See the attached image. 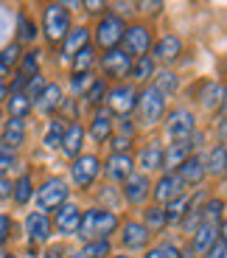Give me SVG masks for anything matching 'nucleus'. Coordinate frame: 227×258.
Here are the masks:
<instances>
[{
    "instance_id": "nucleus-1",
    "label": "nucleus",
    "mask_w": 227,
    "mask_h": 258,
    "mask_svg": "<svg viewBox=\"0 0 227 258\" xmlns=\"http://www.w3.org/2000/svg\"><path fill=\"white\" fill-rule=\"evenodd\" d=\"M118 230V216L107 208H90V211L82 213V222H79V236L87 241H107L110 233Z\"/></svg>"
},
{
    "instance_id": "nucleus-2",
    "label": "nucleus",
    "mask_w": 227,
    "mask_h": 258,
    "mask_svg": "<svg viewBox=\"0 0 227 258\" xmlns=\"http://www.w3.org/2000/svg\"><path fill=\"white\" fill-rule=\"evenodd\" d=\"M123 31H126V26L118 14H104L96 26V45L104 48V51H112L123 39Z\"/></svg>"
},
{
    "instance_id": "nucleus-3",
    "label": "nucleus",
    "mask_w": 227,
    "mask_h": 258,
    "mask_svg": "<svg viewBox=\"0 0 227 258\" xmlns=\"http://www.w3.org/2000/svg\"><path fill=\"white\" fill-rule=\"evenodd\" d=\"M42 26H45V37L51 42L65 39V34L70 31V14L62 3H51L45 6V17H42Z\"/></svg>"
},
{
    "instance_id": "nucleus-4",
    "label": "nucleus",
    "mask_w": 227,
    "mask_h": 258,
    "mask_svg": "<svg viewBox=\"0 0 227 258\" xmlns=\"http://www.w3.org/2000/svg\"><path fill=\"white\" fill-rule=\"evenodd\" d=\"M194 129H196V118H194L191 110H174V112H169V118H166V132H169V138L174 143L191 141Z\"/></svg>"
},
{
    "instance_id": "nucleus-5",
    "label": "nucleus",
    "mask_w": 227,
    "mask_h": 258,
    "mask_svg": "<svg viewBox=\"0 0 227 258\" xmlns=\"http://www.w3.org/2000/svg\"><path fill=\"white\" fill-rule=\"evenodd\" d=\"M135 104H137V93L132 84H118V87H112L110 93H107V107H110V115L115 112V115L126 118L132 110H135Z\"/></svg>"
},
{
    "instance_id": "nucleus-6",
    "label": "nucleus",
    "mask_w": 227,
    "mask_h": 258,
    "mask_svg": "<svg viewBox=\"0 0 227 258\" xmlns=\"http://www.w3.org/2000/svg\"><path fill=\"white\" fill-rule=\"evenodd\" d=\"M121 42H123L121 51L126 53V56L137 59V56H146V51L152 48V34H149V28H143V26H132V28L123 31Z\"/></svg>"
},
{
    "instance_id": "nucleus-7",
    "label": "nucleus",
    "mask_w": 227,
    "mask_h": 258,
    "mask_svg": "<svg viewBox=\"0 0 227 258\" xmlns=\"http://www.w3.org/2000/svg\"><path fill=\"white\" fill-rule=\"evenodd\" d=\"M67 202V188L62 180H48L45 185L37 191V208L39 213L42 211H56L59 205H65Z\"/></svg>"
},
{
    "instance_id": "nucleus-8",
    "label": "nucleus",
    "mask_w": 227,
    "mask_h": 258,
    "mask_svg": "<svg viewBox=\"0 0 227 258\" xmlns=\"http://www.w3.org/2000/svg\"><path fill=\"white\" fill-rule=\"evenodd\" d=\"M137 110H140V118L146 123H157L163 118V110H166V98L155 90V87H146V90L137 96Z\"/></svg>"
},
{
    "instance_id": "nucleus-9",
    "label": "nucleus",
    "mask_w": 227,
    "mask_h": 258,
    "mask_svg": "<svg viewBox=\"0 0 227 258\" xmlns=\"http://www.w3.org/2000/svg\"><path fill=\"white\" fill-rule=\"evenodd\" d=\"M70 171H73V180H76L79 188H90L93 180L98 177V171H101V163L93 155H79L76 160H73Z\"/></svg>"
},
{
    "instance_id": "nucleus-10",
    "label": "nucleus",
    "mask_w": 227,
    "mask_h": 258,
    "mask_svg": "<svg viewBox=\"0 0 227 258\" xmlns=\"http://www.w3.org/2000/svg\"><path fill=\"white\" fill-rule=\"evenodd\" d=\"M152 194V182H149V174H135L132 171L126 180H123V197L132 202V205H143L149 200Z\"/></svg>"
},
{
    "instance_id": "nucleus-11",
    "label": "nucleus",
    "mask_w": 227,
    "mask_h": 258,
    "mask_svg": "<svg viewBox=\"0 0 227 258\" xmlns=\"http://www.w3.org/2000/svg\"><path fill=\"white\" fill-rule=\"evenodd\" d=\"M129 68H132V56H126L121 48H112V51H107L104 56H101V71L112 79L129 76Z\"/></svg>"
},
{
    "instance_id": "nucleus-12",
    "label": "nucleus",
    "mask_w": 227,
    "mask_h": 258,
    "mask_svg": "<svg viewBox=\"0 0 227 258\" xmlns=\"http://www.w3.org/2000/svg\"><path fill=\"white\" fill-rule=\"evenodd\" d=\"M180 197H185V185L180 182V177H177V174H163L160 180H157L155 200L160 202V205H169V202L180 200Z\"/></svg>"
},
{
    "instance_id": "nucleus-13",
    "label": "nucleus",
    "mask_w": 227,
    "mask_h": 258,
    "mask_svg": "<svg viewBox=\"0 0 227 258\" xmlns=\"http://www.w3.org/2000/svg\"><path fill=\"white\" fill-rule=\"evenodd\" d=\"M79 222H82V211L73 202H65V205L56 208V230L65 233V236H73L79 230Z\"/></svg>"
},
{
    "instance_id": "nucleus-14",
    "label": "nucleus",
    "mask_w": 227,
    "mask_h": 258,
    "mask_svg": "<svg viewBox=\"0 0 227 258\" xmlns=\"http://www.w3.org/2000/svg\"><path fill=\"white\" fill-rule=\"evenodd\" d=\"M90 45V31L87 28H70V31L65 34V39H62V56L65 59H73L82 48Z\"/></svg>"
},
{
    "instance_id": "nucleus-15",
    "label": "nucleus",
    "mask_w": 227,
    "mask_h": 258,
    "mask_svg": "<svg viewBox=\"0 0 227 258\" xmlns=\"http://www.w3.org/2000/svg\"><path fill=\"white\" fill-rule=\"evenodd\" d=\"M180 53H182L180 37H174V34H166V37L157 39L155 51H152V59H157V62H174Z\"/></svg>"
},
{
    "instance_id": "nucleus-16",
    "label": "nucleus",
    "mask_w": 227,
    "mask_h": 258,
    "mask_svg": "<svg viewBox=\"0 0 227 258\" xmlns=\"http://www.w3.org/2000/svg\"><path fill=\"white\" fill-rule=\"evenodd\" d=\"M177 177H180L182 185H199V182L205 180V163H202V157L191 155L188 160L177 168Z\"/></svg>"
},
{
    "instance_id": "nucleus-17",
    "label": "nucleus",
    "mask_w": 227,
    "mask_h": 258,
    "mask_svg": "<svg viewBox=\"0 0 227 258\" xmlns=\"http://www.w3.org/2000/svg\"><path fill=\"white\" fill-rule=\"evenodd\" d=\"M26 233L31 241H48V236H51V222H48L45 213H28L26 216Z\"/></svg>"
},
{
    "instance_id": "nucleus-18",
    "label": "nucleus",
    "mask_w": 227,
    "mask_h": 258,
    "mask_svg": "<svg viewBox=\"0 0 227 258\" xmlns=\"http://www.w3.org/2000/svg\"><path fill=\"white\" fill-rule=\"evenodd\" d=\"M121 239H123V247H129V250H143V247L149 244V230H146L140 222H126Z\"/></svg>"
},
{
    "instance_id": "nucleus-19",
    "label": "nucleus",
    "mask_w": 227,
    "mask_h": 258,
    "mask_svg": "<svg viewBox=\"0 0 227 258\" xmlns=\"http://www.w3.org/2000/svg\"><path fill=\"white\" fill-rule=\"evenodd\" d=\"M219 239V225H210V222H202L194 230V241H191V250L194 252H208L213 247V241Z\"/></svg>"
},
{
    "instance_id": "nucleus-20",
    "label": "nucleus",
    "mask_w": 227,
    "mask_h": 258,
    "mask_svg": "<svg viewBox=\"0 0 227 258\" xmlns=\"http://www.w3.org/2000/svg\"><path fill=\"white\" fill-rule=\"evenodd\" d=\"M82 146H85V129H82V123H70L62 135V152L67 157H79Z\"/></svg>"
},
{
    "instance_id": "nucleus-21",
    "label": "nucleus",
    "mask_w": 227,
    "mask_h": 258,
    "mask_svg": "<svg viewBox=\"0 0 227 258\" xmlns=\"http://www.w3.org/2000/svg\"><path fill=\"white\" fill-rule=\"evenodd\" d=\"M26 141V123L23 121H6V126H3V132H0V143H3V149H17L20 143Z\"/></svg>"
},
{
    "instance_id": "nucleus-22",
    "label": "nucleus",
    "mask_w": 227,
    "mask_h": 258,
    "mask_svg": "<svg viewBox=\"0 0 227 258\" xmlns=\"http://www.w3.org/2000/svg\"><path fill=\"white\" fill-rule=\"evenodd\" d=\"M191 146H194V143H188V141L171 143L169 152H163V168H180L182 163L191 157Z\"/></svg>"
},
{
    "instance_id": "nucleus-23",
    "label": "nucleus",
    "mask_w": 227,
    "mask_h": 258,
    "mask_svg": "<svg viewBox=\"0 0 227 258\" xmlns=\"http://www.w3.org/2000/svg\"><path fill=\"white\" fill-rule=\"evenodd\" d=\"M132 166H135V163H132L129 155H112L110 160H107V174H110V180L123 182L132 174Z\"/></svg>"
},
{
    "instance_id": "nucleus-24",
    "label": "nucleus",
    "mask_w": 227,
    "mask_h": 258,
    "mask_svg": "<svg viewBox=\"0 0 227 258\" xmlns=\"http://www.w3.org/2000/svg\"><path fill=\"white\" fill-rule=\"evenodd\" d=\"M112 115L107 110H98L96 115H93V123H90V135L96 138L98 143H104V141H110V135H112Z\"/></svg>"
},
{
    "instance_id": "nucleus-25",
    "label": "nucleus",
    "mask_w": 227,
    "mask_h": 258,
    "mask_svg": "<svg viewBox=\"0 0 227 258\" xmlns=\"http://www.w3.org/2000/svg\"><path fill=\"white\" fill-rule=\"evenodd\" d=\"M62 104V87L59 84H45V90L37 98V110L39 112H53Z\"/></svg>"
},
{
    "instance_id": "nucleus-26",
    "label": "nucleus",
    "mask_w": 227,
    "mask_h": 258,
    "mask_svg": "<svg viewBox=\"0 0 227 258\" xmlns=\"http://www.w3.org/2000/svg\"><path fill=\"white\" fill-rule=\"evenodd\" d=\"M202 163H205V174L221 177V174H224V168H227V146H224V143H219V146L208 155V160H202Z\"/></svg>"
},
{
    "instance_id": "nucleus-27",
    "label": "nucleus",
    "mask_w": 227,
    "mask_h": 258,
    "mask_svg": "<svg viewBox=\"0 0 227 258\" xmlns=\"http://www.w3.org/2000/svg\"><path fill=\"white\" fill-rule=\"evenodd\" d=\"M137 166L143 168L140 174H149V171H157V168H163V149H160V146L143 149L140 157H137Z\"/></svg>"
},
{
    "instance_id": "nucleus-28",
    "label": "nucleus",
    "mask_w": 227,
    "mask_h": 258,
    "mask_svg": "<svg viewBox=\"0 0 227 258\" xmlns=\"http://www.w3.org/2000/svg\"><path fill=\"white\" fill-rule=\"evenodd\" d=\"M129 76L135 79V82H146V79H155V59H152L149 53H146V56L132 59Z\"/></svg>"
},
{
    "instance_id": "nucleus-29",
    "label": "nucleus",
    "mask_w": 227,
    "mask_h": 258,
    "mask_svg": "<svg viewBox=\"0 0 227 258\" xmlns=\"http://www.w3.org/2000/svg\"><path fill=\"white\" fill-rule=\"evenodd\" d=\"M188 208H191L188 197H180V200L169 202V205L163 208V219H166V225H177V222H182V216L188 213Z\"/></svg>"
},
{
    "instance_id": "nucleus-30",
    "label": "nucleus",
    "mask_w": 227,
    "mask_h": 258,
    "mask_svg": "<svg viewBox=\"0 0 227 258\" xmlns=\"http://www.w3.org/2000/svg\"><path fill=\"white\" fill-rule=\"evenodd\" d=\"M152 87H155L163 98H169V96H174V93H177L180 79H177L171 71H163V73H157V76H155V84H152Z\"/></svg>"
},
{
    "instance_id": "nucleus-31",
    "label": "nucleus",
    "mask_w": 227,
    "mask_h": 258,
    "mask_svg": "<svg viewBox=\"0 0 227 258\" xmlns=\"http://www.w3.org/2000/svg\"><path fill=\"white\" fill-rule=\"evenodd\" d=\"M28 112H31V101H28L23 93H12V98H9V115H12L14 121H23Z\"/></svg>"
},
{
    "instance_id": "nucleus-32",
    "label": "nucleus",
    "mask_w": 227,
    "mask_h": 258,
    "mask_svg": "<svg viewBox=\"0 0 227 258\" xmlns=\"http://www.w3.org/2000/svg\"><path fill=\"white\" fill-rule=\"evenodd\" d=\"M65 129H67V123L62 121V118H53V121L48 123V132H45V146L48 149L62 146V135H65Z\"/></svg>"
},
{
    "instance_id": "nucleus-33",
    "label": "nucleus",
    "mask_w": 227,
    "mask_h": 258,
    "mask_svg": "<svg viewBox=\"0 0 227 258\" xmlns=\"http://www.w3.org/2000/svg\"><path fill=\"white\" fill-rule=\"evenodd\" d=\"M140 225L149 230V236H152V233H160L163 227H166V219H163V208H160V205H157V208H146V216H143Z\"/></svg>"
},
{
    "instance_id": "nucleus-34",
    "label": "nucleus",
    "mask_w": 227,
    "mask_h": 258,
    "mask_svg": "<svg viewBox=\"0 0 227 258\" xmlns=\"http://www.w3.org/2000/svg\"><path fill=\"white\" fill-rule=\"evenodd\" d=\"M12 194H14V200H17V205H26L28 200H31V194H34V185H31V177L23 174L17 182L12 185Z\"/></svg>"
},
{
    "instance_id": "nucleus-35",
    "label": "nucleus",
    "mask_w": 227,
    "mask_h": 258,
    "mask_svg": "<svg viewBox=\"0 0 227 258\" xmlns=\"http://www.w3.org/2000/svg\"><path fill=\"white\" fill-rule=\"evenodd\" d=\"M93 62H96V51H93L90 45L82 48V51L73 56V68H76V73H90Z\"/></svg>"
},
{
    "instance_id": "nucleus-36",
    "label": "nucleus",
    "mask_w": 227,
    "mask_h": 258,
    "mask_svg": "<svg viewBox=\"0 0 227 258\" xmlns=\"http://www.w3.org/2000/svg\"><path fill=\"white\" fill-rule=\"evenodd\" d=\"M221 216H224V202L221 200H210L202 211V219L210 222V225H221Z\"/></svg>"
},
{
    "instance_id": "nucleus-37",
    "label": "nucleus",
    "mask_w": 227,
    "mask_h": 258,
    "mask_svg": "<svg viewBox=\"0 0 227 258\" xmlns=\"http://www.w3.org/2000/svg\"><path fill=\"white\" fill-rule=\"evenodd\" d=\"M79 255L82 258H107L110 255V241H87Z\"/></svg>"
},
{
    "instance_id": "nucleus-38",
    "label": "nucleus",
    "mask_w": 227,
    "mask_h": 258,
    "mask_svg": "<svg viewBox=\"0 0 227 258\" xmlns=\"http://www.w3.org/2000/svg\"><path fill=\"white\" fill-rule=\"evenodd\" d=\"M221 101H224V87H221V84H210L208 90H205L202 104H205L208 110H213V107H221Z\"/></svg>"
},
{
    "instance_id": "nucleus-39",
    "label": "nucleus",
    "mask_w": 227,
    "mask_h": 258,
    "mask_svg": "<svg viewBox=\"0 0 227 258\" xmlns=\"http://www.w3.org/2000/svg\"><path fill=\"white\" fill-rule=\"evenodd\" d=\"M17 28H20L17 37L23 39V42H34V39H37V26H34L26 14H20V17H17Z\"/></svg>"
},
{
    "instance_id": "nucleus-40",
    "label": "nucleus",
    "mask_w": 227,
    "mask_h": 258,
    "mask_svg": "<svg viewBox=\"0 0 227 258\" xmlns=\"http://www.w3.org/2000/svg\"><path fill=\"white\" fill-rule=\"evenodd\" d=\"M42 90H45V79H42V76L37 73V76H28V79H26L23 96H26L28 101H31V98H39V93H42Z\"/></svg>"
},
{
    "instance_id": "nucleus-41",
    "label": "nucleus",
    "mask_w": 227,
    "mask_h": 258,
    "mask_svg": "<svg viewBox=\"0 0 227 258\" xmlns=\"http://www.w3.org/2000/svg\"><path fill=\"white\" fill-rule=\"evenodd\" d=\"M20 56H23L20 45H17V42H12V45H6L3 51H0V64H3V68L9 71L12 64H17V62H20Z\"/></svg>"
},
{
    "instance_id": "nucleus-42",
    "label": "nucleus",
    "mask_w": 227,
    "mask_h": 258,
    "mask_svg": "<svg viewBox=\"0 0 227 258\" xmlns=\"http://www.w3.org/2000/svg\"><path fill=\"white\" fill-rule=\"evenodd\" d=\"M104 96H107V84L101 82V79H93V84L87 87L85 98H87L90 104H101V101H104Z\"/></svg>"
},
{
    "instance_id": "nucleus-43",
    "label": "nucleus",
    "mask_w": 227,
    "mask_h": 258,
    "mask_svg": "<svg viewBox=\"0 0 227 258\" xmlns=\"http://www.w3.org/2000/svg\"><path fill=\"white\" fill-rule=\"evenodd\" d=\"M143 258H180V250H177L174 244H157V247H152Z\"/></svg>"
},
{
    "instance_id": "nucleus-44",
    "label": "nucleus",
    "mask_w": 227,
    "mask_h": 258,
    "mask_svg": "<svg viewBox=\"0 0 227 258\" xmlns=\"http://www.w3.org/2000/svg\"><path fill=\"white\" fill-rule=\"evenodd\" d=\"M20 59H23V76L28 79L31 73L37 76V64H39V51H37V48H34V51H28L26 56H20Z\"/></svg>"
},
{
    "instance_id": "nucleus-45",
    "label": "nucleus",
    "mask_w": 227,
    "mask_h": 258,
    "mask_svg": "<svg viewBox=\"0 0 227 258\" xmlns=\"http://www.w3.org/2000/svg\"><path fill=\"white\" fill-rule=\"evenodd\" d=\"M93 84V76L90 73H73V79H70V90L76 93H87V87Z\"/></svg>"
},
{
    "instance_id": "nucleus-46",
    "label": "nucleus",
    "mask_w": 227,
    "mask_h": 258,
    "mask_svg": "<svg viewBox=\"0 0 227 258\" xmlns=\"http://www.w3.org/2000/svg\"><path fill=\"white\" fill-rule=\"evenodd\" d=\"M17 168V160H14V152L9 149H0V174H9Z\"/></svg>"
},
{
    "instance_id": "nucleus-47",
    "label": "nucleus",
    "mask_w": 227,
    "mask_h": 258,
    "mask_svg": "<svg viewBox=\"0 0 227 258\" xmlns=\"http://www.w3.org/2000/svg\"><path fill=\"white\" fill-rule=\"evenodd\" d=\"M205 258H227V241L219 236V239L213 241V247H210V250L205 252Z\"/></svg>"
},
{
    "instance_id": "nucleus-48",
    "label": "nucleus",
    "mask_w": 227,
    "mask_h": 258,
    "mask_svg": "<svg viewBox=\"0 0 227 258\" xmlns=\"http://www.w3.org/2000/svg\"><path fill=\"white\" fill-rule=\"evenodd\" d=\"M9 236H12V219H9L6 213H0V247L6 244Z\"/></svg>"
},
{
    "instance_id": "nucleus-49",
    "label": "nucleus",
    "mask_w": 227,
    "mask_h": 258,
    "mask_svg": "<svg viewBox=\"0 0 227 258\" xmlns=\"http://www.w3.org/2000/svg\"><path fill=\"white\" fill-rule=\"evenodd\" d=\"M118 129H121V138H132V135H135V126H132L129 118H121V121H118Z\"/></svg>"
},
{
    "instance_id": "nucleus-50",
    "label": "nucleus",
    "mask_w": 227,
    "mask_h": 258,
    "mask_svg": "<svg viewBox=\"0 0 227 258\" xmlns=\"http://www.w3.org/2000/svg\"><path fill=\"white\" fill-rule=\"evenodd\" d=\"M6 197H12V182L6 177H0V200H6Z\"/></svg>"
},
{
    "instance_id": "nucleus-51",
    "label": "nucleus",
    "mask_w": 227,
    "mask_h": 258,
    "mask_svg": "<svg viewBox=\"0 0 227 258\" xmlns=\"http://www.w3.org/2000/svg\"><path fill=\"white\" fill-rule=\"evenodd\" d=\"M82 6H85L87 12H101V9H104V3H98V0H87V3H82Z\"/></svg>"
},
{
    "instance_id": "nucleus-52",
    "label": "nucleus",
    "mask_w": 227,
    "mask_h": 258,
    "mask_svg": "<svg viewBox=\"0 0 227 258\" xmlns=\"http://www.w3.org/2000/svg\"><path fill=\"white\" fill-rule=\"evenodd\" d=\"M160 6H163V3H157V0H155V3H140V9H143V12H157Z\"/></svg>"
},
{
    "instance_id": "nucleus-53",
    "label": "nucleus",
    "mask_w": 227,
    "mask_h": 258,
    "mask_svg": "<svg viewBox=\"0 0 227 258\" xmlns=\"http://www.w3.org/2000/svg\"><path fill=\"white\" fill-rule=\"evenodd\" d=\"M45 258H62V250H59V247H51V250L45 252Z\"/></svg>"
},
{
    "instance_id": "nucleus-54",
    "label": "nucleus",
    "mask_w": 227,
    "mask_h": 258,
    "mask_svg": "<svg viewBox=\"0 0 227 258\" xmlns=\"http://www.w3.org/2000/svg\"><path fill=\"white\" fill-rule=\"evenodd\" d=\"M9 96V87H6V82H0V101Z\"/></svg>"
},
{
    "instance_id": "nucleus-55",
    "label": "nucleus",
    "mask_w": 227,
    "mask_h": 258,
    "mask_svg": "<svg viewBox=\"0 0 227 258\" xmlns=\"http://www.w3.org/2000/svg\"><path fill=\"white\" fill-rule=\"evenodd\" d=\"M180 258H196V252L188 247V250H182V252H180Z\"/></svg>"
},
{
    "instance_id": "nucleus-56",
    "label": "nucleus",
    "mask_w": 227,
    "mask_h": 258,
    "mask_svg": "<svg viewBox=\"0 0 227 258\" xmlns=\"http://www.w3.org/2000/svg\"><path fill=\"white\" fill-rule=\"evenodd\" d=\"M3 76H9V71L3 68V64H0V82H3Z\"/></svg>"
},
{
    "instance_id": "nucleus-57",
    "label": "nucleus",
    "mask_w": 227,
    "mask_h": 258,
    "mask_svg": "<svg viewBox=\"0 0 227 258\" xmlns=\"http://www.w3.org/2000/svg\"><path fill=\"white\" fill-rule=\"evenodd\" d=\"M67 258H82V255H79V252H73V255H67Z\"/></svg>"
},
{
    "instance_id": "nucleus-58",
    "label": "nucleus",
    "mask_w": 227,
    "mask_h": 258,
    "mask_svg": "<svg viewBox=\"0 0 227 258\" xmlns=\"http://www.w3.org/2000/svg\"><path fill=\"white\" fill-rule=\"evenodd\" d=\"M112 258H129V255H112Z\"/></svg>"
},
{
    "instance_id": "nucleus-59",
    "label": "nucleus",
    "mask_w": 227,
    "mask_h": 258,
    "mask_svg": "<svg viewBox=\"0 0 227 258\" xmlns=\"http://www.w3.org/2000/svg\"><path fill=\"white\" fill-rule=\"evenodd\" d=\"M6 258H14V255H6Z\"/></svg>"
},
{
    "instance_id": "nucleus-60",
    "label": "nucleus",
    "mask_w": 227,
    "mask_h": 258,
    "mask_svg": "<svg viewBox=\"0 0 227 258\" xmlns=\"http://www.w3.org/2000/svg\"><path fill=\"white\" fill-rule=\"evenodd\" d=\"M0 115H3V112H0Z\"/></svg>"
}]
</instances>
